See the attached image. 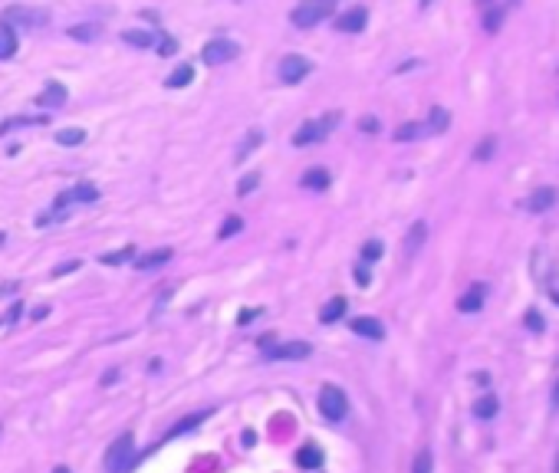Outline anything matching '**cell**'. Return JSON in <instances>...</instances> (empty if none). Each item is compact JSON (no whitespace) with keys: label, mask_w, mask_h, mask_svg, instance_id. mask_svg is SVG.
Returning <instances> with one entry per match:
<instances>
[{"label":"cell","mask_w":559,"mask_h":473,"mask_svg":"<svg viewBox=\"0 0 559 473\" xmlns=\"http://www.w3.org/2000/svg\"><path fill=\"white\" fill-rule=\"evenodd\" d=\"M132 460H135V434L132 430H122L119 437L105 447V473H129Z\"/></svg>","instance_id":"obj_1"},{"label":"cell","mask_w":559,"mask_h":473,"mask_svg":"<svg viewBox=\"0 0 559 473\" xmlns=\"http://www.w3.org/2000/svg\"><path fill=\"white\" fill-rule=\"evenodd\" d=\"M335 0H303L300 7L290 14L293 26H300V30H310V26H316L319 20H326L329 14H333Z\"/></svg>","instance_id":"obj_2"},{"label":"cell","mask_w":559,"mask_h":473,"mask_svg":"<svg viewBox=\"0 0 559 473\" xmlns=\"http://www.w3.org/2000/svg\"><path fill=\"white\" fill-rule=\"evenodd\" d=\"M345 411H349V401H345V391L335 385H323L319 388V414L326 421H343Z\"/></svg>","instance_id":"obj_3"},{"label":"cell","mask_w":559,"mask_h":473,"mask_svg":"<svg viewBox=\"0 0 559 473\" xmlns=\"http://www.w3.org/2000/svg\"><path fill=\"white\" fill-rule=\"evenodd\" d=\"M0 23L7 26H30V30H40V26L50 23V14L40 7H7L4 14H0Z\"/></svg>","instance_id":"obj_4"},{"label":"cell","mask_w":559,"mask_h":473,"mask_svg":"<svg viewBox=\"0 0 559 473\" xmlns=\"http://www.w3.org/2000/svg\"><path fill=\"white\" fill-rule=\"evenodd\" d=\"M335 122H339V112H329V115H323L319 122H303L300 125V132L293 135V145L296 148H303V145H313V142H323V138L329 135V129H333Z\"/></svg>","instance_id":"obj_5"},{"label":"cell","mask_w":559,"mask_h":473,"mask_svg":"<svg viewBox=\"0 0 559 473\" xmlns=\"http://www.w3.org/2000/svg\"><path fill=\"white\" fill-rule=\"evenodd\" d=\"M237 53H241V46L234 43V40H211V43L201 50V60H204L207 66H224V63L237 60Z\"/></svg>","instance_id":"obj_6"},{"label":"cell","mask_w":559,"mask_h":473,"mask_svg":"<svg viewBox=\"0 0 559 473\" xmlns=\"http://www.w3.org/2000/svg\"><path fill=\"white\" fill-rule=\"evenodd\" d=\"M263 352H267V358H273V361H286V358L300 361V358H310L313 355V345L296 339V342H283V345H267Z\"/></svg>","instance_id":"obj_7"},{"label":"cell","mask_w":559,"mask_h":473,"mask_svg":"<svg viewBox=\"0 0 559 473\" xmlns=\"http://www.w3.org/2000/svg\"><path fill=\"white\" fill-rule=\"evenodd\" d=\"M310 60H303V56H286L283 63H280V79H283L286 86H293V83H300V79H306L310 76Z\"/></svg>","instance_id":"obj_8"},{"label":"cell","mask_w":559,"mask_h":473,"mask_svg":"<svg viewBox=\"0 0 559 473\" xmlns=\"http://www.w3.org/2000/svg\"><path fill=\"white\" fill-rule=\"evenodd\" d=\"M73 201H99V191L89 184V181H83V184H76V188H69V191H63L60 198L53 201V211H63L66 204H73Z\"/></svg>","instance_id":"obj_9"},{"label":"cell","mask_w":559,"mask_h":473,"mask_svg":"<svg viewBox=\"0 0 559 473\" xmlns=\"http://www.w3.org/2000/svg\"><path fill=\"white\" fill-rule=\"evenodd\" d=\"M352 332H355V336L372 339V342H382V339H385V326H382L379 319H372V316L352 319Z\"/></svg>","instance_id":"obj_10"},{"label":"cell","mask_w":559,"mask_h":473,"mask_svg":"<svg viewBox=\"0 0 559 473\" xmlns=\"http://www.w3.org/2000/svg\"><path fill=\"white\" fill-rule=\"evenodd\" d=\"M365 20H369V14H365L362 7H352L335 20V30H343V33H359L362 26H365Z\"/></svg>","instance_id":"obj_11"},{"label":"cell","mask_w":559,"mask_h":473,"mask_svg":"<svg viewBox=\"0 0 559 473\" xmlns=\"http://www.w3.org/2000/svg\"><path fill=\"white\" fill-rule=\"evenodd\" d=\"M345 309H349V302H345V296H333V299L319 309V322H326V326H333V322H339V319L345 316Z\"/></svg>","instance_id":"obj_12"},{"label":"cell","mask_w":559,"mask_h":473,"mask_svg":"<svg viewBox=\"0 0 559 473\" xmlns=\"http://www.w3.org/2000/svg\"><path fill=\"white\" fill-rule=\"evenodd\" d=\"M484 293H487V286H484V283H474L471 289H467V293L457 299V309H461V312H477L484 306Z\"/></svg>","instance_id":"obj_13"},{"label":"cell","mask_w":559,"mask_h":473,"mask_svg":"<svg viewBox=\"0 0 559 473\" xmlns=\"http://www.w3.org/2000/svg\"><path fill=\"white\" fill-rule=\"evenodd\" d=\"M63 102H66V86L63 83H50L43 92L36 95V105H43V109H56Z\"/></svg>","instance_id":"obj_14"},{"label":"cell","mask_w":559,"mask_h":473,"mask_svg":"<svg viewBox=\"0 0 559 473\" xmlns=\"http://www.w3.org/2000/svg\"><path fill=\"white\" fill-rule=\"evenodd\" d=\"M553 204H556V191H553V188H536L533 194H530V201H526V207H530L533 214H543V211H550Z\"/></svg>","instance_id":"obj_15"},{"label":"cell","mask_w":559,"mask_h":473,"mask_svg":"<svg viewBox=\"0 0 559 473\" xmlns=\"http://www.w3.org/2000/svg\"><path fill=\"white\" fill-rule=\"evenodd\" d=\"M296 467H300V470H319V467H323V450H319L316 444L300 447V454H296Z\"/></svg>","instance_id":"obj_16"},{"label":"cell","mask_w":559,"mask_h":473,"mask_svg":"<svg viewBox=\"0 0 559 473\" xmlns=\"http://www.w3.org/2000/svg\"><path fill=\"white\" fill-rule=\"evenodd\" d=\"M168 260H172V247H158V250H152V253H145V257H138L135 267L138 270H158L162 263H168Z\"/></svg>","instance_id":"obj_17"},{"label":"cell","mask_w":559,"mask_h":473,"mask_svg":"<svg viewBox=\"0 0 559 473\" xmlns=\"http://www.w3.org/2000/svg\"><path fill=\"white\" fill-rule=\"evenodd\" d=\"M329 181H333V178H329L326 168H310V171H306V174L300 178V184H303L306 191H326V188H329Z\"/></svg>","instance_id":"obj_18"},{"label":"cell","mask_w":559,"mask_h":473,"mask_svg":"<svg viewBox=\"0 0 559 473\" xmlns=\"http://www.w3.org/2000/svg\"><path fill=\"white\" fill-rule=\"evenodd\" d=\"M191 79H194V66H191V63H181L172 76L164 79V86H168V89H184V86H191Z\"/></svg>","instance_id":"obj_19"},{"label":"cell","mask_w":559,"mask_h":473,"mask_svg":"<svg viewBox=\"0 0 559 473\" xmlns=\"http://www.w3.org/2000/svg\"><path fill=\"white\" fill-rule=\"evenodd\" d=\"M497 411H500V401L493 395H481L477 401H474V414H477L481 421H491Z\"/></svg>","instance_id":"obj_20"},{"label":"cell","mask_w":559,"mask_h":473,"mask_svg":"<svg viewBox=\"0 0 559 473\" xmlns=\"http://www.w3.org/2000/svg\"><path fill=\"white\" fill-rule=\"evenodd\" d=\"M17 53V33H14V26L0 23V60H10Z\"/></svg>","instance_id":"obj_21"},{"label":"cell","mask_w":559,"mask_h":473,"mask_svg":"<svg viewBox=\"0 0 559 473\" xmlns=\"http://www.w3.org/2000/svg\"><path fill=\"white\" fill-rule=\"evenodd\" d=\"M424 237H428V227H424V220L412 224V230H408V240H404V253H408V257H414V250L424 243Z\"/></svg>","instance_id":"obj_22"},{"label":"cell","mask_w":559,"mask_h":473,"mask_svg":"<svg viewBox=\"0 0 559 473\" xmlns=\"http://www.w3.org/2000/svg\"><path fill=\"white\" fill-rule=\"evenodd\" d=\"M122 40H125L129 46H135V50H148V46L155 43V36L148 33V30H125Z\"/></svg>","instance_id":"obj_23"},{"label":"cell","mask_w":559,"mask_h":473,"mask_svg":"<svg viewBox=\"0 0 559 473\" xmlns=\"http://www.w3.org/2000/svg\"><path fill=\"white\" fill-rule=\"evenodd\" d=\"M20 125H46V115H17V119H7L0 125V132H10V129H20Z\"/></svg>","instance_id":"obj_24"},{"label":"cell","mask_w":559,"mask_h":473,"mask_svg":"<svg viewBox=\"0 0 559 473\" xmlns=\"http://www.w3.org/2000/svg\"><path fill=\"white\" fill-rule=\"evenodd\" d=\"M260 142H263V132H260V129H250V132H247V142H244V145L237 148V161H247V155L260 145Z\"/></svg>","instance_id":"obj_25"},{"label":"cell","mask_w":559,"mask_h":473,"mask_svg":"<svg viewBox=\"0 0 559 473\" xmlns=\"http://www.w3.org/2000/svg\"><path fill=\"white\" fill-rule=\"evenodd\" d=\"M56 142L66 145V148L83 145V142H86V132H83V129H60V132H56Z\"/></svg>","instance_id":"obj_26"},{"label":"cell","mask_w":559,"mask_h":473,"mask_svg":"<svg viewBox=\"0 0 559 473\" xmlns=\"http://www.w3.org/2000/svg\"><path fill=\"white\" fill-rule=\"evenodd\" d=\"M125 260H135V247L112 250V253H105V257H103V263H105V267H119V263H125Z\"/></svg>","instance_id":"obj_27"},{"label":"cell","mask_w":559,"mask_h":473,"mask_svg":"<svg viewBox=\"0 0 559 473\" xmlns=\"http://www.w3.org/2000/svg\"><path fill=\"white\" fill-rule=\"evenodd\" d=\"M103 33L95 23H76V26H69V36L73 40H95V36Z\"/></svg>","instance_id":"obj_28"},{"label":"cell","mask_w":559,"mask_h":473,"mask_svg":"<svg viewBox=\"0 0 559 473\" xmlns=\"http://www.w3.org/2000/svg\"><path fill=\"white\" fill-rule=\"evenodd\" d=\"M244 230V220L237 214L234 217H227V220H224L221 224V230H217V237H221V240H227V237H234V233H241Z\"/></svg>","instance_id":"obj_29"},{"label":"cell","mask_w":559,"mask_h":473,"mask_svg":"<svg viewBox=\"0 0 559 473\" xmlns=\"http://www.w3.org/2000/svg\"><path fill=\"white\" fill-rule=\"evenodd\" d=\"M447 125H451V115H447L441 105H434V109H431V129H434V132H444Z\"/></svg>","instance_id":"obj_30"},{"label":"cell","mask_w":559,"mask_h":473,"mask_svg":"<svg viewBox=\"0 0 559 473\" xmlns=\"http://www.w3.org/2000/svg\"><path fill=\"white\" fill-rule=\"evenodd\" d=\"M493 148H497V142H493L491 135H487V138H481V145L474 148V158H477V161H487V158L493 155Z\"/></svg>","instance_id":"obj_31"},{"label":"cell","mask_w":559,"mask_h":473,"mask_svg":"<svg viewBox=\"0 0 559 473\" xmlns=\"http://www.w3.org/2000/svg\"><path fill=\"white\" fill-rule=\"evenodd\" d=\"M503 17H507V10L503 7H497V10H491V14H487V17H484V26H487V30H500V23H503Z\"/></svg>","instance_id":"obj_32"},{"label":"cell","mask_w":559,"mask_h":473,"mask_svg":"<svg viewBox=\"0 0 559 473\" xmlns=\"http://www.w3.org/2000/svg\"><path fill=\"white\" fill-rule=\"evenodd\" d=\"M422 125H414V122H412V125H402V129H398L395 132V142H412V138H418V135H422Z\"/></svg>","instance_id":"obj_33"},{"label":"cell","mask_w":559,"mask_h":473,"mask_svg":"<svg viewBox=\"0 0 559 473\" xmlns=\"http://www.w3.org/2000/svg\"><path fill=\"white\" fill-rule=\"evenodd\" d=\"M412 473H431V450H418Z\"/></svg>","instance_id":"obj_34"},{"label":"cell","mask_w":559,"mask_h":473,"mask_svg":"<svg viewBox=\"0 0 559 473\" xmlns=\"http://www.w3.org/2000/svg\"><path fill=\"white\" fill-rule=\"evenodd\" d=\"M257 184H260V171H250L247 178L237 184V194H250V191H257Z\"/></svg>","instance_id":"obj_35"},{"label":"cell","mask_w":559,"mask_h":473,"mask_svg":"<svg viewBox=\"0 0 559 473\" xmlns=\"http://www.w3.org/2000/svg\"><path fill=\"white\" fill-rule=\"evenodd\" d=\"M158 56H172V53H178V43H174V36H158Z\"/></svg>","instance_id":"obj_36"},{"label":"cell","mask_w":559,"mask_h":473,"mask_svg":"<svg viewBox=\"0 0 559 473\" xmlns=\"http://www.w3.org/2000/svg\"><path fill=\"white\" fill-rule=\"evenodd\" d=\"M379 257H382V243L379 240H369L365 247H362V260H365V263H372V260H379Z\"/></svg>","instance_id":"obj_37"},{"label":"cell","mask_w":559,"mask_h":473,"mask_svg":"<svg viewBox=\"0 0 559 473\" xmlns=\"http://www.w3.org/2000/svg\"><path fill=\"white\" fill-rule=\"evenodd\" d=\"M523 322H526V329H533V332H543V326H546V322H543V316L536 309H526Z\"/></svg>","instance_id":"obj_38"},{"label":"cell","mask_w":559,"mask_h":473,"mask_svg":"<svg viewBox=\"0 0 559 473\" xmlns=\"http://www.w3.org/2000/svg\"><path fill=\"white\" fill-rule=\"evenodd\" d=\"M359 129L365 132V135H375V132H379V119H375V115H362V119H359Z\"/></svg>","instance_id":"obj_39"},{"label":"cell","mask_w":559,"mask_h":473,"mask_svg":"<svg viewBox=\"0 0 559 473\" xmlns=\"http://www.w3.org/2000/svg\"><path fill=\"white\" fill-rule=\"evenodd\" d=\"M260 316V309H241V316H237V322L241 326H247V322H254V319Z\"/></svg>","instance_id":"obj_40"},{"label":"cell","mask_w":559,"mask_h":473,"mask_svg":"<svg viewBox=\"0 0 559 473\" xmlns=\"http://www.w3.org/2000/svg\"><path fill=\"white\" fill-rule=\"evenodd\" d=\"M79 267V260H69L66 267H60V270H53V276H63V273H73V270Z\"/></svg>","instance_id":"obj_41"},{"label":"cell","mask_w":559,"mask_h":473,"mask_svg":"<svg viewBox=\"0 0 559 473\" xmlns=\"http://www.w3.org/2000/svg\"><path fill=\"white\" fill-rule=\"evenodd\" d=\"M355 280L365 286V283H369V270H365V267H355Z\"/></svg>","instance_id":"obj_42"},{"label":"cell","mask_w":559,"mask_h":473,"mask_svg":"<svg viewBox=\"0 0 559 473\" xmlns=\"http://www.w3.org/2000/svg\"><path fill=\"white\" fill-rule=\"evenodd\" d=\"M20 319V306H14V309H10V316H7V322H17Z\"/></svg>","instance_id":"obj_43"},{"label":"cell","mask_w":559,"mask_h":473,"mask_svg":"<svg viewBox=\"0 0 559 473\" xmlns=\"http://www.w3.org/2000/svg\"><path fill=\"white\" fill-rule=\"evenodd\" d=\"M553 405L559 408V381H556V385H553Z\"/></svg>","instance_id":"obj_44"},{"label":"cell","mask_w":559,"mask_h":473,"mask_svg":"<svg viewBox=\"0 0 559 473\" xmlns=\"http://www.w3.org/2000/svg\"><path fill=\"white\" fill-rule=\"evenodd\" d=\"M53 473H69V467H56V470H53Z\"/></svg>","instance_id":"obj_45"},{"label":"cell","mask_w":559,"mask_h":473,"mask_svg":"<svg viewBox=\"0 0 559 473\" xmlns=\"http://www.w3.org/2000/svg\"><path fill=\"white\" fill-rule=\"evenodd\" d=\"M553 302H556V306H559V293H553Z\"/></svg>","instance_id":"obj_46"},{"label":"cell","mask_w":559,"mask_h":473,"mask_svg":"<svg viewBox=\"0 0 559 473\" xmlns=\"http://www.w3.org/2000/svg\"><path fill=\"white\" fill-rule=\"evenodd\" d=\"M4 240H7V233H0V243H4Z\"/></svg>","instance_id":"obj_47"}]
</instances>
